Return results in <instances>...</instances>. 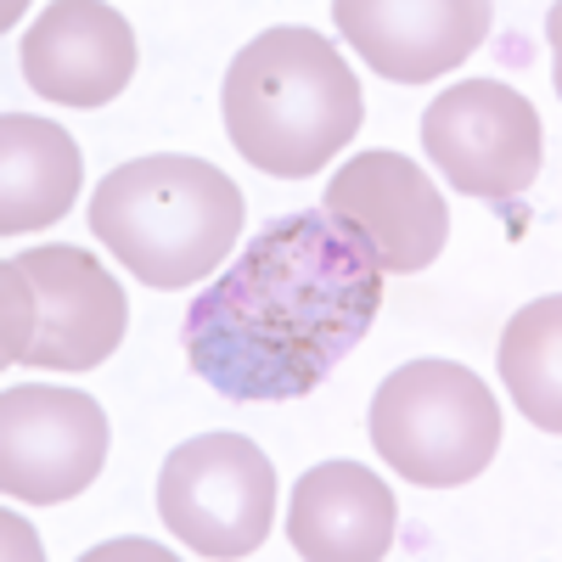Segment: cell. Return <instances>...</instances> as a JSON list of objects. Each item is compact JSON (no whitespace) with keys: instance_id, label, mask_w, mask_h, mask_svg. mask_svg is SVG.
Instances as JSON below:
<instances>
[{"instance_id":"obj_1","label":"cell","mask_w":562,"mask_h":562,"mask_svg":"<svg viewBox=\"0 0 562 562\" xmlns=\"http://www.w3.org/2000/svg\"><path fill=\"white\" fill-rule=\"evenodd\" d=\"M383 310V270L326 209H299L248 237L192 299L180 344L225 400H304Z\"/></svg>"},{"instance_id":"obj_2","label":"cell","mask_w":562,"mask_h":562,"mask_svg":"<svg viewBox=\"0 0 562 562\" xmlns=\"http://www.w3.org/2000/svg\"><path fill=\"white\" fill-rule=\"evenodd\" d=\"M225 135L254 169L304 180L360 135L366 97L338 45L315 29H265L225 68Z\"/></svg>"},{"instance_id":"obj_3","label":"cell","mask_w":562,"mask_h":562,"mask_svg":"<svg viewBox=\"0 0 562 562\" xmlns=\"http://www.w3.org/2000/svg\"><path fill=\"white\" fill-rule=\"evenodd\" d=\"M243 220V186L186 153L130 158L102 175L90 198V237H102V248L158 293L209 281L237 254Z\"/></svg>"},{"instance_id":"obj_4","label":"cell","mask_w":562,"mask_h":562,"mask_svg":"<svg viewBox=\"0 0 562 562\" xmlns=\"http://www.w3.org/2000/svg\"><path fill=\"white\" fill-rule=\"evenodd\" d=\"M7 333L0 360L40 371H97L130 326L119 276L79 243H45L0 265Z\"/></svg>"},{"instance_id":"obj_5","label":"cell","mask_w":562,"mask_h":562,"mask_svg":"<svg viewBox=\"0 0 562 562\" xmlns=\"http://www.w3.org/2000/svg\"><path fill=\"white\" fill-rule=\"evenodd\" d=\"M366 428L378 456L422 490L473 484L501 450V405L479 371L456 360H411L371 394Z\"/></svg>"},{"instance_id":"obj_6","label":"cell","mask_w":562,"mask_h":562,"mask_svg":"<svg viewBox=\"0 0 562 562\" xmlns=\"http://www.w3.org/2000/svg\"><path fill=\"white\" fill-rule=\"evenodd\" d=\"M158 512L198 557H254L276 524V467L243 434H198L169 450Z\"/></svg>"},{"instance_id":"obj_7","label":"cell","mask_w":562,"mask_h":562,"mask_svg":"<svg viewBox=\"0 0 562 562\" xmlns=\"http://www.w3.org/2000/svg\"><path fill=\"white\" fill-rule=\"evenodd\" d=\"M422 147L456 192L512 203L546 164V130L524 90L501 79H461L422 113Z\"/></svg>"},{"instance_id":"obj_8","label":"cell","mask_w":562,"mask_h":562,"mask_svg":"<svg viewBox=\"0 0 562 562\" xmlns=\"http://www.w3.org/2000/svg\"><path fill=\"white\" fill-rule=\"evenodd\" d=\"M108 439V411L90 394L18 383L0 394V490L23 506H63L102 479Z\"/></svg>"},{"instance_id":"obj_9","label":"cell","mask_w":562,"mask_h":562,"mask_svg":"<svg viewBox=\"0 0 562 562\" xmlns=\"http://www.w3.org/2000/svg\"><path fill=\"white\" fill-rule=\"evenodd\" d=\"M326 214H333L355 248L383 276H416L445 254L450 203L405 153H355L326 180Z\"/></svg>"},{"instance_id":"obj_10","label":"cell","mask_w":562,"mask_h":562,"mask_svg":"<svg viewBox=\"0 0 562 562\" xmlns=\"http://www.w3.org/2000/svg\"><path fill=\"white\" fill-rule=\"evenodd\" d=\"M23 79L63 108H108L135 79V29L102 0H57L23 34Z\"/></svg>"},{"instance_id":"obj_11","label":"cell","mask_w":562,"mask_h":562,"mask_svg":"<svg viewBox=\"0 0 562 562\" xmlns=\"http://www.w3.org/2000/svg\"><path fill=\"white\" fill-rule=\"evenodd\" d=\"M490 0H338L333 23L394 85L461 68L490 34Z\"/></svg>"},{"instance_id":"obj_12","label":"cell","mask_w":562,"mask_h":562,"mask_svg":"<svg viewBox=\"0 0 562 562\" xmlns=\"http://www.w3.org/2000/svg\"><path fill=\"white\" fill-rule=\"evenodd\" d=\"M288 540L310 562H378L394 546V495L366 461H321L293 484Z\"/></svg>"},{"instance_id":"obj_13","label":"cell","mask_w":562,"mask_h":562,"mask_svg":"<svg viewBox=\"0 0 562 562\" xmlns=\"http://www.w3.org/2000/svg\"><path fill=\"white\" fill-rule=\"evenodd\" d=\"M79 140L34 113L0 119V237H23L74 209L79 198Z\"/></svg>"},{"instance_id":"obj_14","label":"cell","mask_w":562,"mask_h":562,"mask_svg":"<svg viewBox=\"0 0 562 562\" xmlns=\"http://www.w3.org/2000/svg\"><path fill=\"white\" fill-rule=\"evenodd\" d=\"M495 360H501V378L512 400H518V411L540 434L557 439L562 434V299L546 293L512 315Z\"/></svg>"}]
</instances>
